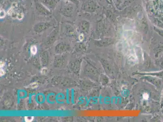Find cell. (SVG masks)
Returning a JSON list of instances; mask_svg holds the SVG:
<instances>
[{
  "mask_svg": "<svg viewBox=\"0 0 163 122\" xmlns=\"http://www.w3.org/2000/svg\"><path fill=\"white\" fill-rule=\"evenodd\" d=\"M36 8L38 13L43 15H48L51 14L49 9H48L43 4L37 2L35 3Z\"/></svg>",
  "mask_w": 163,
  "mask_h": 122,
  "instance_id": "obj_1",
  "label": "cell"
},
{
  "mask_svg": "<svg viewBox=\"0 0 163 122\" xmlns=\"http://www.w3.org/2000/svg\"><path fill=\"white\" fill-rule=\"evenodd\" d=\"M61 11L62 14L65 16L71 17L73 14V6L70 4L66 5L61 9Z\"/></svg>",
  "mask_w": 163,
  "mask_h": 122,
  "instance_id": "obj_2",
  "label": "cell"
},
{
  "mask_svg": "<svg viewBox=\"0 0 163 122\" xmlns=\"http://www.w3.org/2000/svg\"><path fill=\"white\" fill-rule=\"evenodd\" d=\"M59 0H43L42 4L50 10H53L58 3Z\"/></svg>",
  "mask_w": 163,
  "mask_h": 122,
  "instance_id": "obj_3",
  "label": "cell"
},
{
  "mask_svg": "<svg viewBox=\"0 0 163 122\" xmlns=\"http://www.w3.org/2000/svg\"><path fill=\"white\" fill-rule=\"evenodd\" d=\"M50 22H39L35 26L36 29H41L46 28L47 27H48L50 25Z\"/></svg>",
  "mask_w": 163,
  "mask_h": 122,
  "instance_id": "obj_4",
  "label": "cell"
},
{
  "mask_svg": "<svg viewBox=\"0 0 163 122\" xmlns=\"http://www.w3.org/2000/svg\"><path fill=\"white\" fill-rule=\"evenodd\" d=\"M30 51L33 55L36 54L37 51V48H36V46H32L31 47V48H30Z\"/></svg>",
  "mask_w": 163,
  "mask_h": 122,
  "instance_id": "obj_5",
  "label": "cell"
},
{
  "mask_svg": "<svg viewBox=\"0 0 163 122\" xmlns=\"http://www.w3.org/2000/svg\"><path fill=\"white\" fill-rule=\"evenodd\" d=\"M33 119L32 117H26L25 118V120L27 122H30Z\"/></svg>",
  "mask_w": 163,
  "mask_h": 122,
  "instance_id": "obj_6",
  "label": "cell"
},
{
  "mask_svg": "<svg viewBox=\"0 0 163 122\" xmlns=\"http://www.w3.org/2000/svg\"><path fill=\"white\" fill-rule=\"evenodd\" d=\"M5 11H4L3 10L1 11V18H3L5 17Z\"/></svg>",
  "mask_w": 163,
  "mask_h": 122,
  "instance_id": "obj_7",
  "label": "cell"
},
{
  "mask_svg": "<svg viewBox=\"0 0 163 122\" xmlns=\"http://www.w3.org/2000/svg\"><path fill=\"white\" fill-rule=\"evenodd\" d=\"M143 98L144 99L147 100L148 98V95L147 93H145L143 95Z\"/></svg>",
  "mask_w": 163,
  "mask_h": 122,
  "instance_id": "obj_8",
  "label": "cell"
},
{
  "mask_svg": "<svg viewBox=\"0 0 163 122\" xmlns=\"http://www.w3.org/2000/svg\"><path fill=\"white\" fill-rule=\"evenodd\" d=\"M4 70H1V75H3L4 74Z\"/></svg>",
  "mask_w": 163,
  "mask_h": 122,
  "instance_id": "obj_9",
  "label": "cell"
},
{
  "mask_svg": "<svg viewBox=\"0 0 163 122\" xmlns=\"http://www.w3.org/2000/svg\"><path fill=\"white\" fill-rule=\"evenodd\" d=\"M69 1H71V2H74V1H75V0H69Z\"/></svg>",
  "mask_w": 163,
  "mask_h": 122,
  "instance_id": "obj_10",
  "label": "cell"
}]
</instances>
